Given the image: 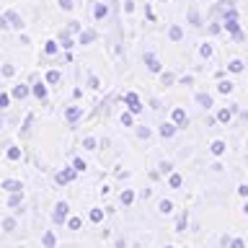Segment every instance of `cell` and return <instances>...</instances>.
Listing matches in <instances>:
<instances>
[{"instance_id": "cell-31", "label": "cell", "mask_w": 248, "mask_h": 248, "mask_svg": "<svg viewBox=\"0 0 248 248\" xmlns=\"http://www.w3.org/2000/svg\"><path fill=\"white\" fill-rule=\"evenodd\" d=\"M0 189H3V186H0Z\"/></svg>"}, {"instance_id": "cell-5", "label": "cell", "mask_w": 248, "mask_h": 248, "mask_svg": "<svg viewBox=\"0 0 248 248\" xmlns=\"http://www.w3.org/2000/svg\"><path fill=\"white\" fill-rule=\"evenodd\" d=\"M65 116H67V122H78L83 116V108L80 106H70L67 111H65Z\"/></svg>"}, {"instance_id": "cell-16", "label": "cell", "mask_w": 248, "mask_h": 248, "mask_svg": "<svg viewBox=\"0 0 248 248\" xmlns=\"http://www.w3.org/2000/svg\"><path fill=\"white\" fill-rule=\"evenodd\" d=\"M83 147H88V150H96V137H85V140H83Z\"/></svg>"}, {"instance_id": "cell-28", "label": "cell", "mask_w": 248, "mask_h": 248, "mask_svg": "<svg viewBox=\"0 0 248 248\" xmlns=\"http://www.w3.org/2000/svg\"><path fill=\"white\" fill-rule=\"evenodd\" d=\"M70 228L78 230V228H80V220H78V217H73V220H70Z\"/></svg>"}, {"instance_id": "cell-18", "label": "cell", "mask_w": 248, "mask_h": 248, "mask_svg": "<svg viewBox=\"0 0 248 248\" xmlns=\"http://www.w3.org/2000/svg\"><path fill=\"white\" fill-rule=\"evenodd\" d=\"M73 168H75V170H85L88 166H85V160H83V158H75V160H73Z\"/></svg>"}, {"instance_id": "cell-20", "label": "cell", "mask_w": 248, "mask_h": 248, "mask_svg": "<svg viewBox=\"0 0 248 248\" xmlns=\"http://www.w3.org/2000/svg\"><path fill=\"white\" fill-rule=\"evenodd\" d=\"M46 80H49V83H60V73H57V70H52V73L46 75Z\"/></svg>"}, {"instance_id": "cell-1", "label": "cell", "mask_w": 248, "mask_h": 248, "mask_svg": "<svg viewBox=\"0 0 248 248\" xmlns=\"http://www.w3.org/2000/svg\"><path fill=\"white\" fill-rule=\"evenodd\" d=\"M124 101H127V106H129L132 114H140V111H142V104H140V98L135 96V93H124Z\"/></svg>"}, {"instance_id": "cell-4", "label": "cell", "mask_w": 248, "mask_h": 248, "mask_svg": "<svg viewBox=\"0 0 248 248\" xmlns=\"http://www.w3.org/2000/svg\"><path fill=\"white\" fill-rule=\"evenodd\" d=\"M0 186H3L5 191H11V194H13V191H21V189H23V186H21V181H16V178H5V181L0 184Z\"/></svg>"}, {"instance_id": "cell-24", "label": "cell", "mask_w": 248, "mask_h": 248, "mask_svg": "<svg viewBox=\"0 0 248 248\" xmlns=\"http://www.w3.org/2000/svg\"><path fill=\"white\" fill-rule=\"evenodd\" d=\"M54 52H57V44L49 42V44H46V54H54Z\"/></svg>"}, {"instance_id": "cell-21", "label": "cell", "mask_w": 248, "mask_h": 248, "mask_svg": "<svg viewBox=\"0 0 248 248\" xmlns=\"http://www.w3.org/2000/svg\"><path fill=\"white\" fill-rule=\"evenodd\" d=\"M137 137L147 140V137H150V129H147V127H140V129H137Z\"/></svg>"}, {"instance_id": "cell-12", "label": "cell", "mask_w": 248, "mask_h": 248, "mask_svg": "<svg viewBox=\"0 0 248 248\" xmlns=\"http://www.w3.org/2000/svg\"><path fill=\"white\" fill-rule=\"evenodd\" d=\"M21 202H23V194H18V191H13V197L8 199V204H11V207H18Z\"/></svg>"}, {"instance_id": "cell-26", "label": "cell", "mask_w": 248, "mask_h": 248, "mask_svg": "<svg viewBox=\"0 0 248 248\" xmlns=\"http://www.w3.org/2000/svg\"><path fill=\"white\" fill-rule=\"evenodd\" d=\"M197 101H199V104H202V106H209V104H212V101H209V96H199Z\"/></svg>"}, {"instance_id": "cell-25", "label": "cell", "mask_w": 248, "mask_h": 248, "mask_svg": "<svg viewBox=\"0 0 248 248\" xmlns=\"http://www.w3.org/2000/svg\"><path fill=\"white\" fill-rule=\"evenodd\" d=\"M170 83H173V75L166 73V75H163V85H170Z\"/></svg>"}, {"instance_id": "cell-9", "label": "cell", "mask_w": 248, "mask_h": 248, "mask_svg": "<svg viewBox=\"0 0 248 248\" xmlns=\"http://www.w3.org/2000/svg\"><path fill=\"white\" fill-rule=\"evenodd\" d=\"M173 132H176L173 124H160V135L163 137H173Z\"/></svg>"}, {"instance_id": "cell-2", "label": "cell", "mask_w": 248, "mask_h": 248, "mask_svg": "<svg viewBox=\"0 0 248 248\" xmlns=\"http://www.w3.org/2000/svg\"><path fill=\"white\" fill-rule=\"evenodd\" d=\"M67 209H70V207H67V202H60V204L54 207V215H52V220L57 222V225H60V222H65V217H67Z\"/></svg>"}, {"instance_id": "cell-8", "label": "cell", "mask_w": 248, "mask_h": 248, "mask_svg": "<svg viewBox=\"0 0 248 248\" xmlns=\"http://www.w3.org/2000/svg\"><path fill=\"white\" fill-rule=\"evenodd\" d=\"M34 96H36L39 101H44V98H46V88H44L42 83H36V85H34Z\"/></svg>"}, {"instance_id": "cell-13", "label": "cell", "mask_w": 248, "mask_h": 248, "mask_svg": "<svg viewBox=\"0 0 248 248\" xmlns=\"http://www.w3.org/2000/svg\"><path fill=\"white\" fill-rule=\"evenodd\" d=\"M158 209H160V212H163V215H170V209H173V204H170V202H168V199H163V202H160V204H158Z\"/></svg>"}, {"instance_id": "cell-7", "label": "cell", "mask_w": 248, "mask_h": 248, "mask_svg": "<svg viewBox=\"0 0 248 248\" xmlns=\"http://www.w3.org/2000/svg\"><path fill=\"white\" fill-rule=\"evenodd\" d=\"M145 65H147V67H150V70H153V73H158V70H160V65H158V60H155V57H153V54H145Z\"/></svg>"}, {"instance_id": "cell-17", "label": "cell", "mask_w": 248, "mask_h": 248, "mask_svg": "<svg viewBox=\"0 0 248 248\" xmlns=\"http://www.w3.org/2000/svg\"><path fill=\"white\" fill-rule=\"evenodd\" d=\"M104 220V212H101V209H93L91 212V222H101Z\"/></svg>"}, {"instance_id": "cell-22", "label": "cell", "mask_w": 248, "mask_h": 248, "mask_svg": "<svg viewBox=\"0 0 248 248\" xmlns=\"http://www.w3.org/2000/svg\"><path fill=\"white\" fill-rule=\"evenodd\" d=\"M122 124L124 127H132V114H122Z\"/></svg>"}, {"instance_id": "cell-23", "label": "cell", "mask_w": 248, "mask_h": 248, "mask_svg": "<svg viewBox=\"0 0 248 248\" xmlns=\"http://www.w3.org/2000/svg\"><path fill=\"white\" fill-rule=\"evenodd\" d=\"M170 168H173V166H170V163H168V160H163V163H160V173H168V170H170Z\"/></svg>"}, {"instance_id": "cell-30", "label": "cell", "mask_w": 248, "mask_h": 248, "mask_svg": "<svg viewBox=\"0 0 248 248\" xmlns=\"http://www.w3.org/2000/svg\"><path fill=\"white\" fill-rule=\"evenodd\" d=\"M212 153H222V142H215L212 145Z\"/></svg>"}, {"instance_id": "cell-11", "label": "cell", "mask_w": 248, "mask_h": 248, "mask_svg": "<svg viewBox=\"0 0 248 248\" xmlns=\"http://www.w3.org/2000/svg\"><path fill=\"white\" fill-rule=\"evenodd\" d=\"M8 160H21V147H8Z\"/></svg>"}, {"instance_id": "cell-3", "label": "cell", "mask_w": 248, "mask_h": 248, "mask_svg": "<svg viewBox=\"0 0 248 248\" xmlns=\"http://www.w3.org/2000/svg\"><path fill=\"white\" fill-rule=\"evenodd\" d=\"M75 178V168H65V170H60L57 176H54V181L57 184H70Z\"/></svg>"}, {"instance_id": "cell-15", "label": "cell", "mask_w": 248, "mask_h": 248, "mask_svg": "<svg viewBox=\"0 0 248 248\" xmlns=\"http://www.w3.org/2000/svg\"><path fill=\"white\" fill-rule=\"evenodd\" d=\"M3 228H5L8 232H13V230H16V220H13V217H8V220H3Z\"/></svg>"}, {"instance_id": "cell-14", "label": "cell", "mask_w": 248, "mask_h": 248, "mask_svg": "<svg viewBox=\"0 0 248 248\" xmlns=\"http://www.w3.org/2000/svg\"><path fill=\"white\" fill-rule=\"evenodd\" d=\"M173 122H176V124H184V122H186V114L181 111V108H176V111H173Z\"/></svg>"}, {"instance_id": "cell-6", "label": "cell", "mask_w": 248, "mask_h": 248, "mask_svg": "<svg viewBox=\"0 0 248 248\" xmlns=\"http://www.w3.org/2000/svg\"><path fill=\"white\" fill-rule=\"evenodd\" d=\"M29 93H31V91H29V85H13L11 96H13V98H26Z\"/></svg>"}, {"instance_id": "cell-10", "label": "cell", "mask_w": 248, "mask_h": 248, "mask_svg": "<svg viewBox=\"0 0 248 248\" xmlns=\"http://www.w3.org/2000/svg\"><path fill=\"white\" fill-rule=\"evenodd\" d=\"M132 202H135V191H129V189H127V191H122V204H127V207H129Z\"/></svg>"}, {"instance_id": "cell-19", "label": "cell", "mask_w": 248, "mask_h": 248, "mask_svg": "<svg viewBox=\"0 0 248 248\" xmlns=\"http://www.w3.org/2000/svg\"><path fill=\"white\" fill-rule=\"evenodd\" d=\"M44 246L46 248H54V235H52V232H44Z\"/></svg>"}, {"instance_id": "cell-29", "label": "cell", "mask_w": 248, "mask_h": 248, "mask_svg": "<svg viewBox=\"0 0 248 248\" xmlns=\"http://www.w3.org/2000/svg\"><path fill=\"white\" fill-rule=\"evenodd\" d=\"M8 106V96H5V93H0V108H5Z\"/></svg>"}, {"instance_id": "cell-27", "label": "cell", "mask_w": 248, "mask_h": 248, "mask_svg": "<svg viewBox=\"0 0 248 248\" xmlns=\"http://www.w3.org/2000/svg\"><path fill=\"white\" fill-rule=\"evenodd\" d=\"M170 186H181V176H170Z\"/></svg>"}]
</instances>
